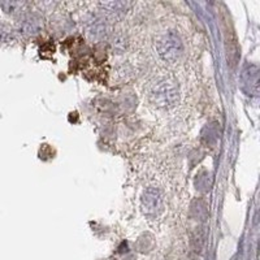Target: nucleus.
I'll use <instances>...</instances> for the list:
<instances>
[{"mask_svg":"<svg viewBox=\"0 0 260 260\" xmlns=\"http://www.w3.org/2000/svg\"><path fill=\"white\" fill-rule=\"evenodd\" d=\"M150 102L156 108L169 109L173 108L180 100V90L176 82L168 78H160L155 81L148 91Z\"/></svg>","mask_w":260,"mask_h":260,"instance_id":"1","label":"nucleus"},{"mask_svg":"<svg viewBox=\"0 0 260 260\" xmlns=\"http://www.w3.org/2000/svg\"><path fill=\"white\" fill-rule=\"evenodd\" d=\"M155 49L157 54L167 63H176L183 55V43L180 36L173 30H168L156 37Z\"/></svg>","mask_w":260,"mask_h":260,"instance_id":"2","label":"nucleus"},{"mask_svg":"<svg viewBox=\"0 0 260 260\" xmlns=\"http://www.w3.org/2000/svg\"><path fill=\"white\" fill-rule=\"evenodd\" d=\"M142 211L148 217H157L163 211V196L156 187H147L141 198Z\"/></svg>","mask_w":260,"mask_h":260,"instance_id":"3","label":"nucleus"},{"mask_svg":"<svg viewBox=\"0 0 260 260\" xmlns=\"http://www.w3.org/2000/svg\"><path fill=\"white\" fill-rule=\"evenodd\" d=\"M221 25H222V33H224L225 39V49H226V54H228V60L230 61L231 65H235L238 61V43L237 38H235V33L231 26L230 19L228 17L226 13L221 15Z\"/></svg>","mask_w":260,"mask_h":260,"instance_id":"4","label":"nucleus"},{"mask_svg":"<svg viewBox=\"0 0 260 260\" xmlns=\"http://www.w3.org/2000/svg\"><path fill=\"white\" fill-rule=\"evenodd\" d=\"M85 29L93 38H103L107 33V24L99 15H89L85 19Z\"/></svg>","mask_w":260,"mask_h":260,"instance_id":"5","label":"nucleus"},{"mask_svg":"<svg viewBox=\"0 0 260 260\" xmlns=\"http://www.w3.org/2000/svg\"><path fill=\"white\" fill-rule=\"evenodd\" d=\"M20 28L28 36H34L42 28V21L36 15H28L23 17V21H20Z\"/></svg>","mask_w":260,"mask_h":260,"instance_id":"6","label":"nucleus"},{"mask_svg":"<svg viewBox=\"0 0 260 260\" xmlns=\"http://www.w3.org/2000/svg\"><path fill=\"white\" fill-rule=\"evenodd\" d=\"M242 80H243L244 87H250V89H248V93L251 94L257 93V68L255 67V65H252V67H247L246 69H244Z\"/></svg>","mask_w":260,"mask_h":260,"instance_id":"7","label":"nucleus"},{"mask_svg":"<svg viewBox=\"0 0 260 260\" xmlns=\"http://www.w3.org/2000/svg\"><path fill=\"white\" fill-rule=\"evenodd\" d=\"M132 4L128 2H108V3H100V7L106 10L107 13L113 15V16H119V15H124L126 11L130 8Z\"/></svg>","mask_w":260,"mask_h":260,"instance_id":"8","label":"nucleus"},{"mask_svg":"<svg viewBox=\"0 0 260 260\" xmlns=\"http://www.w3.org/2000/svg\"><path fill=\"white\" fill-rule=\"evenodd\" d=\"M3 7H8V8H6V12L8 13H16L19 12L21 8H23L24 4L23 3H16V2H13V3H3L2 4Z\"/></svg>","mask_w":260,"mask_h":260,"instance_id":"9","label":"nucleus"},{"mask_svg":"<svg viewBox=\"0 0 260 260\" xmlns=\"http://www.w3.org/2000/svg\"><path fill=\"white\" fill-rule=\"evenodd\" d=\"M125 46H126V43H125V41H124V38L113 41V49H115L116 51H119V54L125 50Z\"/></svg>","mask_w":260,"mask_h":260,"instance_id":"10","label":"nucleus"}]
</instances>
